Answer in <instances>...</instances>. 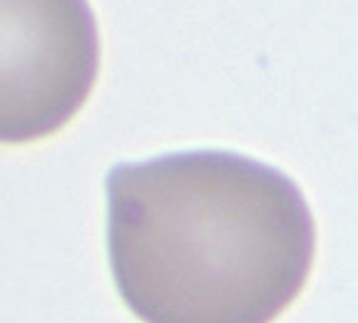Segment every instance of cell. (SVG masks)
<instances>
[{
	"label": "cell",
	"mask_w": 358,
	"mask_h": 323,
	"mask_svg": "<svg viewBox=\"0 0 358 323\" xmlns=\"http://www.w3.org/2000/svg\"><path fill=\"white\" fill-rule=\"evenodd\" d=\"M105 189L110 268L140 321L266 323L311 276V206L254 157L192 150L122 162Z\"/></svg>",
	"instance_id": "obj_1"
},
{
	"label": "cell",
	"mask_w": 358,
	"mask_h": 323,
	"mask_svg": "<svg viewBox=\"0 0 358 323\" xmlns=\"http://www.w3.org/2000/svg\"><path fill=\"white\" fill-rule=\"evenodd\" d=\"M100 57L90 0H0V145L65 127L95 87Z\"/></svg>",
	"instance_id": "obj_2"
}]
</instances>
